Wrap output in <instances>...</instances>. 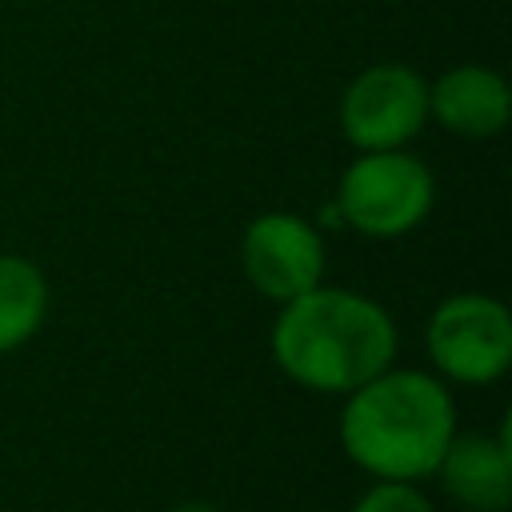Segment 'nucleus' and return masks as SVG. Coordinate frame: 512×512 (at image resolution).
<instances>
[{
    "label": "nucleus",
    "mask_w": 512,
    "mask_h": 512,
    "mask_svg": "<svg viewBox=\"0 0 512 512\" xmlns=\"http://www.w3.org/2000/svg\"><path fill=\"white\" fill-rule=\"evenodd\" d=\"M352 512H432V500L408 480H376Z\"/></svg>",
    "instance_id": "9d476101"
},
{
    "label": "nucleus",
    "mask_w": 512,
    "mask_h": 512,
    "mask_svg": "<svg viewBox=\"0 0 512 512\" xmlns=\"http://www.w3.org/2000/svg\"><path fill=\"white\" fill-rule=\"evenodd\" d=\"M432 476L452 504L468 512H504L512 504L508 432H456Z\"/></svg>",
    "instance_id": "6e6552de"
},
{
    "label": "nucleus",
    "mask_w": 512,
    "mask_h": 512,
    "mask_svg": "<svg viewBox=\"0 0 512 512\" xmlns=\"http://www.w3.org/2000/svg\"><path fill=\"white\" fill-rule=\"evenodd\" d=\"M48 276L20 252H0V356L24 348L48 320Z\"/></svg>",
    "instance_id": "1a4fd4ad"
},
{
    "label": "nucleus",
    "mask_w": 512,
    "mask_h": 512,
    "mask_svg": "<svg viewBox=\"0 0 512 512\" xmlns=\"http://www.w3.org/2000/svg\"><path fill=\"white\" fill-rule=\"evenodd\" d=\"M436 204L432 168L408 152H356L332 192V216L368 240H400L416 232Z\"/></svg>",
    "instance_id": "7ed1b4c3"
},
{
    "label": "nucleus",
    "mask_w": 512,
    "mask_h": 512,
    "mask_svg": "<svg viewBox=\"0 0 512 512\" xmlns=\"http://www.w3.org/2000/svg\"><path fill=\"white\" fill-rule=\"evenodd\" d=\"M336 124L356 152L408 148L428 124V80L400 60L368 64L344 84Z\"/></svg>",
    "instance_id": "39448f33"
},
{
    "label": "nucleus",
    "mask_w": 512,
    "mask_h": 512,
    "mask_svg": "<svg viewBox=\"0 0 512 512\" xmlns=\"http://www.w3.org/2000/svg\"><path fill=\"white\" fill-rule=\"evenodd\" d=\"M400 332L392 312L352 288L316 284L312 292L276 308L268 352L276 368L308 388L328 396H348L364 380L392 368Z\"/></svg>",
    "instance_id": "f257e3e1"
},
{
    "label": "nucleus",
    "mask_w": 512,
    "mask_h": 512,
    "mask_svg": "<svg viewBox=\"0 0 512 512\" xmlns=\"http://www.w3.org/2000/svg\"><path fill=\"white\" fill-rule=\"evenodd\" d=\"M168 512H220V508L208 504V500H184V504H176V508H168Z\"/></svg>",
    "instance_id": "9b49d317"
},
{
    "label": "nucleus",
    "mask_w": 512,
    "mask_h": 512,
    "mask_svg": "<svg viewBox=\"0 0 512 512\" xmlns=\"http://www.w3.org/2000/svg\"><path fill=\"white\" fill-rule=\"evenodd\" d=\"M428 120L460 140H492L512 120V88L488 64H452L428 80Z\"/></svg>",
    "instance_id": "0eeeda50"
},
{
    "label": "nucleus",
    "mask_w": 512,
    "mask_h": 512,
    "mask_svg": "<svg viewBox=\"0 0 512 512\" xmlns=\"http://www.w3.org/2000/svg\"><path fill=\"white\" fill-rule=\"evenodd\" d=\"M424 348L444 384H496L512 364V312L488 292H452L432 308Z\"/></svg>",
    "instance_id": "20e7f679"
},
{
    "label": "nucleus",
    "mask_w": 512,
    "mask_h": 512,
    "mask_svg": "<svg viewBox=\"0 0 512 512\" xmlns=\"http://www.w3.org/2000/svg\"><path fill=\"white\" fill-rule=\"evenodd\" d=\"M328 248L320 224L300 212H260L240 232V272L276 308L324 284Z\"/></svg>",
    "instance_id": "423d86ee"
},
{
    "label": "nucleus",
    "mask_w": 512,
    "mask_h": 512,
    "mask_svg": "<svg viewBox=\"0 0 512 512\" xmlns=\"http://www.w3.org/2000/svg\"><path fill=\"white\" fill-rule=\"evenodd\" d=\"M456 436V400L436 372L384 368L344 396L340 444L376 480H424Z\"/></svg>",
    "instance_id": "f03ea898"
}]
</instances>
